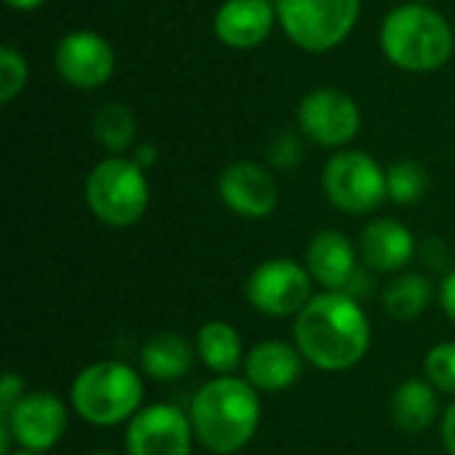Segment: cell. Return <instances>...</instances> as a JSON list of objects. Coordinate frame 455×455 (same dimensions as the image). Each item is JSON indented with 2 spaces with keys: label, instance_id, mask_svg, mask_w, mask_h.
<instances>
[{
  "label": "cell",
  "instance_id": "30bf717a",
  "mask_svg": "<svg viewBox=\"0 0 455 455\" xmlns=\"http://www.w3.org/2000/svg\"><path fill=\"white\" fill-rule=\"evenodd\" d=\"M195 443L189 411L171 403L144 405L125 424V455H192Z\"/></svg>",
  "mask_w": 455,
  "mask_h": 455
},
{
  "label": "cell",
  "instance_id": "44dd1931",
  "mask_svg": "<svg viewBox=\"0 0 455 455\" xmlns=\"http://www.w3.org/2000/svg\"><path fill=\"white\" fill-rule=\"evenodd\" d=\"M432 296L435 288L429 277L419 272H400L384 288V309L397 323H413L427 312Z\"/></svg>",
  "mask_w": 455,
  "mask_h": 455
},
{
  "label": "cell",
  "instance_id": "7a4b0ae2",
  "mask_svg": "<svg viewBox=\"0 0 455 455\" xmlns=\"http://www.w3.org/2000/svg\"><path fill=\"white\" fill-rule=\"evenodd\" d=\"M189 419L195 440L208 453L235 455L261 427V395L243 376H213L195 392Z\"/></svg>",
  "mask_w": 455,
  "mask_h": 455
},
{
  "label": "cell",
  "instance_id": "52a82bcc",
  "mask_svg": "<svg viewBox=\"0 0 455 455\" xmlns=\"http://www.w3.org/2000/svg\"><path fill=\"white\" fill-rule=\"evenodd\" d=\"M323 189L331 205L349 216H368L389 200L387 171L360 149H341L325 163Z\"/></svg>",
  "mask_w": 455,
  "mask_h": 455
},
{
  "label": "cell",
  "instance_id": "6da1fadb",
  "mask_svg": "<svg viewBox=\"0 0 455 455\" xmlns=\"http://www.w3.org/2000/svg\"><path fill=\"white\" fill-rule=\"evenodd\" d=\"M371 336L363 301L339 291L315 293L293 317V344L309 365L325 373H344L360 365L371 349Z\"/></svg>",
  "mask_w": 455,
  "mask_h": 455
},
{
  "label": "cell",
  "instance_id": "5bb4252c",
  "mask_svg": "<svg viewBox=\"0 0 455 455\" xmlns=\"http://www.w3.org/2000/svg\"><path fill=\"white\" fill-rule=\"evenodd\" d=\"M304 363L307 360L301 357L296 344L267 339L245 352L243 379L259 395H280V392H288L301 379Z\"/></svg>",
  "mask_w": 455,
  "mask_h": 455
},
{
  "label": "cell",
  "instance_id": "3957f363",
  "mask_svg": "<svg viewBox=\"0 0 455 455\" xmlns=\"http://www.w3.org/2000/svg\"><path fill=\"white\" fill-rule=\"evenodd\" d=\"M69 408L91 427L128 424L144 408V379L123 360H96L72 379Z\"/></svg>",
  "mask_w": 455,
  "mask_h": 455
},
{
  "label": "cell",
  "instance_id": "8992f818",
  "mask_svg": "<svg viewBox=\"0 0 455 455\" xmlns=\"http://www.w3.org/2000/svg\"><path fill=\"white\" fill-rule=\"evenodd\" d=\"M283 32L304 51L341 45L357 24L363 0H275Z\"/></svg>",
  "mask_w": 455,
  "mask_h": 455
},
{
  "label": "cell",
  "instance_id": "9a60e30c",
  "mask_svg": "<svg viewBox=\"0 0 455 455\" xmlns=\"http://www.w3.org/2000/svg\"><path fill=\"white\" fill-rule=\"evenodd\" d=\"M304 264H307L312 280L323 291H339V293H347L352 280L363 269L357 261V248L339 229L317 232L307 245V261Z\"/></svg>",
  "mask_w": 455,
  "mask_h": 455
},
{
  "label": "cell",
  "instance_id": "9c48e42d",
  "mask_svg": "<svg viewBox=\"0 0 455 455\" xmlns=\"http://www.w3.org/2000/svg\"><path fill=\"white\" fill-rule=\"evenodd\" d=\"M69 405L48 392V389H37V392H27L13 411L0 416V424L11 432L13 445L19 451H32V453H48L53 451L69 427Z\"/></svg>",
  "mask_w": 455,
  "mask_h": 455
},
{
  "label": "cell",
  "instance_id": "d6986e66",
  "mask_svg": "<svg viewBox=\"0 0 455 455\" xmlns=\"http://www.w3.org/2000/svg\"><path fill=\"white\" fill-rule=\"evenodd\" d=\"M392 419L405 435L427 432L437 419H443L440 392L427 379H408L397 384L392 395Z\"/></svg>",
  "mask_w": 455,
  "mask_h": 455
},
{
  "label": "cell",
  "instance_id": "ac0fdd59",
  "mask_svg": "<svg viewBox=\"0 0 455 455\" xmlns=\"http://www.w3.org/2000/svg\"><path fill=\"white\" fill-rule=\"evenodd\" d=\"M195 357H197V349L187 336L176 331H160L144 341L139 352V365L147 379L171 384V381L184 379L192 371Z\"/></svg>",
  "mask_w": 455,
  "mask_h": 455
},
{
  "label": "cell",
  "instance_id": "83f0119b",
  "mask_svg": "<svg viewBox=\"0 0 455 455\" xmlns=\"http://www.w3.org/2000/svg\"><path fill=\"white\" fill-rule=\"evenodd\" d=\"M437 301H440L445 317L455 323V267L443 277V283L437 288Z\"/></svg>",
  "mask_w": 455,
  "mask_h": 455
},
{
  "label": "cell",
  "instance_id": "d6a6232c",
  "mask_svg": "<svg viewBox=\"0 0 455 455\" xmlns=\"http://www.w3.org/2000/svg\"><path fill=\"white\" fill-rule=\"evenodd\" d=\"M88 455H115V453H109V451H96V453H88Z\"/></svg>",
  "mask_w": 455,
  "mask_h": 455
},
{
  "label": "cell",
  "instance_id": "d4e9b609",
  "mask_svg": "<svg viewBox=\"0 0 455 455\" xmlns=\"http://www.w3.org/2000/svg\"><path fill=\"white\" fill-rule=\"evenodd\" d=\"M24 85H27L24 56L16 48L3 45L0 48V104H11L21 93Z\"/></svg>",
  "mask_w": 455,
  "mask_h": 455
},
{
  "label": "cell",
  "instance_id": "1f68e13d",
  "mask_svg": "<svg viewBox=\"0 0 455 455\" xmlns=\"http://www.w3.org/2000/svg\"><path fill=\"white\" fill-rule=\"evenodd\" d=\"M11 455H48V453H32V451H13Z\"/></svg>",
  "mask_w": 455,
  "mask_h": 455
},
{
  "label": "cell",
  "instance_id": "e0dca14e",
  "mask_svg": "<svg viewBox=\"0 0 455 455\" xmlns=\"http://www.w3.org/2000/svg\"><path fill=\"white\" fill-rule=\"evenodd\" d=\"M277 21V5L272 0H227L213 19L216 37L237 51L261 45Z\"/></svg>",
  "mask_w": 455,
  "mask_h": 455
},
{
  "label": "cell",
  "instance_id": "4fadbf2b",
  "mask_svg": "<svg viewBox=\"0 0 455 455\" xmlns=\"http://www.w3.org/2000/svg\"><path fill=\"white\" fill-rule=\"evenodd\" d=\"M221 203L243 219H267L280 203V189L272 171L253 160H237L219 176Z\"/></svg>",
  "mask_w": 455,
  "mask_h": 455
},
{
  "label": "cell",
  "instance_id": "484cf974",
  "mask_svg": "<svg viewBox=\"0 0 455 455\" xmlns=\"http://www.w3.org/2000/svg\"><path fill=\"white\" fill-rule=\"evenodd\" d=\"M301 155H304V147L293 131L277 133L275 141L269 144V165L277 171H293L301 163Z\"/></svg>",
  "mask_w": 455,
  "mask_h": 455
},
{
  "label": "cell",
  "instance_id": "f546056e",
  "mask_svg": "<svg viewBox=\"0 0 455 455\" xmlns=\"http://www.w3.org/2000/svg\"><path fill=\"white\" fill-rule=\"evenodd\" d=\"M139 168H152L155 163H157V147L155 144H139L136 149H133V157H131Z\"/></svg>",
  "mask_w": 455,
  "mask_h": 455
},
{
  "label": "cell",
  "instance_id": "277c9868",
  "mask_svg": "<svg viewBox=\"0 0 455 455\" xmlns=\"http://www.w3.org/2000/svg\"><path fill=\"white\" fill-rule=\"evenodd\" d=\"M381 48L387 59L405 72H435L453 56V27L432 5L405 3L384 19Z\"/></svg>",
  "mask_w": 455,
  "mask_h": 455
},
{
  "label": "cell",
  "instance_id": "f1b7e54d",
  "mask_svg": "<svg viewBox=\"0 0 455 455\" xmlns=\"http://www.w3.org/2000/svg\"><path fill=\"white\" fill-rule=\"evenodd\" d=\"M440 440H443L448 455H455V400L448 405V411H443V419H440Z\"/></svg>",
  "mask_w": 455,
  "mask_h": 455
},
{
  "label": "cell",
  "instance_id": "8fae6325",
  "mask_svg": "<svg viewBox=\"0 0 455 455\" xmlns=\"http://www.w3.org/2000/svg\"><path fill=\"white\" fill-rule=\"evenodd\" d=\"M360 125L363 115L357 101L339 88H317L307 93L299 104L301 133L325 149H339L355 141Z\"/></svg>",
  "mask_w": 455,
  "mask_h": 455
},
{
  "label": "cell",
  "instance_id": "2e32d148",
  "mask_svg": "<svg viewBox=\"0 0 455 455\" xmlns=\"http://www.w3.org/2000/svg\"><path fill=\"white\" fill-rule=\"evenodd\" d=\"M360 256L376 275H400L416 256V237L397 219H373L360 232Z\"/></svg>",
  "mask_w": 455,
  "mask_h": 455
},
{
  "label": "cell",
  "instance_id": "ba28073f",
  "mask_svg": "<svg viewBox=\"0 0 455 455\" xmlns=\"http://www.w3.org/2000/svg\"><path fill=\"white\" fill-rule=\"evenodd\" d=\"M315 296L307 264L277 256L261 261L245 280L248 304L267 317H296Z\"/></svg>",
  "mask_w": 455,
  "mask_h": 455
},
{
  "label": "cell",
  "instance_id": "cb8c5ba5",
  "mask_svg": "<svg viewBox=\"0 0 455 455\" xmlns=\"http://www.w3.org/2000/svg\"><path fill=\"white\" fill-rule=\"evenodd\" d=\"M424 376L437 392L455 400V341H440L427 352Z\"/></svg>",
  "mask_w": 455,
  "mask_h": 455
},
{
  "label": "cell",
  "instance_id": "4316f807",
  "mask_svg": "<svg viewBox=\"0 0 455 455\" xmlns=\"http://www.w3.org/2000/svg\"><path fill=\"white\" fill-rule=\"evenodd\" d=\"M27 395V387H24V379L16 376L13 371H8L0 381V416L13 411V405Z\"/></svg>",
  "mask_w": 455,
  "mask_h": 455
},
{
  "label": "cell",
  "instance_id": "5b68a950",
  "mask_svg": "<svg viewBox=\"0 0 455 455\" xmlns=\"http://www.w3.org/2000/svg\"><path fill=\"white\" fill-rule=\"evenodd\" d=\"M85 203L91 213L115 229L133 227L149 208L147 171L131 157H107L85 179Z\"/></svg>",
  "mask_w": 455,
  "mask_h": 455
},
{
  "label": "cell",
  "instance_id": "4dcf8cb0",
  "mask_svg": "<svg viewBox=\"0 0 455 455\" xmlns=\"http://www.w3.org/2000/svg\"><path fill=\"white\" fill-rule=\"evenodd\" d=\"M45 0H5V5H11V8H16V11H35V8H40Z\"/></svg>",
  "mask_w": 455,
  "mask_h": 455
},
{
  "label": "cell",
  "instance_id": "7c38bea8",
  "mask_svg": "<svg viewBox=\"0 0 455 455\" xmlns=\"http://www.w3.org/2000/svg\"><path fill=\"white\" fill-rule=\"evenodd\" d=\"M56 72L72 88H101L115 72V51L99 32H69L56 45Z\"/></svg>",
  "mask_w": 455,
  "mask_h": 455
},
{
  "label": "cell",
  "instance_id": "ffe728a7",
  "mask_svg": "<svg viewBox=\"0 0 455 455\" xmlns=\"http://www.w3.org/2000/svg\"><path fill=\"white\" fill-rule=\"evenodd\" d=\"M197 360L213 376H235L245 363V347L237 328L227 320H208L197 328L195 336Z\"/></svg>",
  "mask_w": 455,
  "mask_h": 455
},
{
  "label": "cell",
  "instance_id": "7402d4cb",
  "mask_svg": "<svg viewBox=\"0 0 455 455\" xmlns=\"http://www.w3.org/2000/svg\"><path fill=\"white\" fill-rule=\"evenodd\" d=\"M93 136L107 152L120 157L123 152H128V147H133V139H136V117H133V112L120 101L104 104L93 115Z\"/></svg>",
  "mask_w": 455,
  "mask_h": 455
},
{
  "label": "cell",
  "instance_id": "603a6c76",
  "mask_svg": "<svg viewBox=\"0 0 455 455\" xmlns=\"http://www.w3.org/2000/svg\"><path fill=\"white\" fill-rule=\"evenodd\" d=\"M429 189V173L416 160H397L387 168V195L395 205H416Z\"/></svg>",
  "mask_w": 455,
  "mask_h": 455
}]
</instances>
